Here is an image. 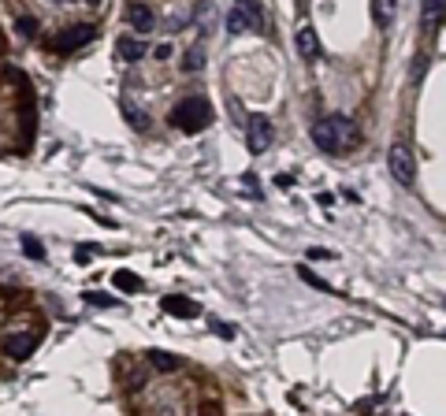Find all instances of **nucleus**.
<instances>
[{
  "instance_id": "20e7f679",
  "label": "nucleus",
  "mask_w": 446,
  "mask_h": 416,
  "mask_svg": "<svg viewBox=\"0 0 446 416\" xmlns=\"http://www.w3.org/2000/svg\"><path fill=\"white\" fill-rule=\"evenodd\" d=\"M97 38V26L93 23H78V26H63L60 34H52L49 38V49L52 52H75L82 45H89Z\"/></svg>"
},
{
  "instance_id": "f3484780",
  "label": "nucleus",
  "mask_w": 446,
  "mask_h": 416,
  "mask_svg": "<svg viewBox=\"0 0 446 416\" xmlns=\"http://www.w3.org/2000/svg\"><path fill=\"white\" fill-rule=\"evenodd\" d=\"M205 67V52L201 49H190L186 60H183V71H201Z\"/></svg>"
},
{
  "instance_id": "423d86ee",
  "label": "nucleus",
  "mask_w": 446,
  "mask_h": 416,
  "mask_svg": "<svg viewBox=\"0 0 446 416\" xmlns=\"http://www.w3.org/2000/svg\"><path fill=\"white\" fill-rule=\"evenodd\" d=\"M245 138H249V149H253V153H268V149H271V138H276V131H271V123H268V116H253Z\"/></svg>"
},
{
  "instance_id": "412c9836",
  "label": "nucleus",
  "mask_w": 446,
  "mask_h": 416,
  "mask_svg": "<svg viewBox=\"0 0 446 416\" xmlns=\"http://www.w3.org/2000/svg\"><path fill=\"white\" fill-rule=\"evenodd\" d=\"M126 119H131V127H138V131H149V119H145V112H138V108H126Z\"/></svg>"
},
{
  "instance_id": "b1692460",
  "label": "nucleus",
  "mask_w": 446,
  "mask_h": 416,
  "mask_svg": "<svg viewBox=\"0 0 446 416\" xmlns=\"http://www.w3.org/2000/svg\"><path fill=\"white\" fill-rule=\"evenodd\" d=\"M75 256H78V261H82V264H86V261H89V256H93V249H89V245H82V249H78V253H75Z\"/></svg>"
},
{
  "instance_id": "4468645a",
  "label": "nucleus",
  "mask_w": 446,
  "mask_h": 416,
  "mask_svg": "<svg viewBox=\"0 0 446 416\" xmlns=\"http://www.w3.org/2000/svg\"><path fill=\"white\" fill-rule=\"evenodd\" d=\"M212 19H216V4L212 0H201V4H197V15H194V26L201 34H208L212 30Z\"/></svg>"
},
{
  "instance_id": "6ab92c4d",
  "label": "nucleus",
  "mask_w": 446,
  "mask_h": 416,
  "mask_svg": "<svg viewBox=\"0 0 446 416\" xmlns=\"http://www.w3.org/2000/svg\"><path fill=\"white\" fill-rule=\"evenodd\" d=\"M15 30H19L23 38H34V34H38V19H34V15H23V19L15 23Z\"/></svg>"
},
{
  "instance_id": "0eeeda50",
  "label": "nucleus",
  "mask_w": 446,
  "mask_h": 416,
  "mask_svg": "<svg viewBox=\"0 0 446 416\" xmlns=\"http://www.w3.org/2000/svg\"><path fill=\"white\" fill-rule=\"evenodd\" d=\"M38 349V335H30V331H23V335H12L4 342V353L12 357V360H26Z\"/></svg>"
},
{
  "instance_id": "1a4fd4ad",
  "label": "nucleus",
  "mask_w": 446,
  "mask_h": 416,
  "mask_svg": "<svg viewBox=\"0 0 446 416\" xmlns=\"http://www.w3.org/2000/svg\"><path fill=\"white\" fill-rule=\"evenodd\" d=\"M126 19H131V26L138 34H149L153 23H157V19H153V8L149 4H131V8H126Z\"/></svg>"
},
{
  "instance_id": "f8f14e48",
  "label": "nucleus",
  "mask_w": 446,
  "mask_h": 416,
  "mask_svg": "<svg viewBox=\"0 0 446 416\" xmlns=\"http://www.w3.org/2000/svg\"><path fill=\"white\" fill-rule=\"evenodd\" d=\"M443 8H446V0H424V26L427 30H439L443 26Z\"/></svg>"
},
{
  "instance_id": "a878e982",
  "label": "nucleus",
  "mask_w": 446,
  "mask_h": 416,
  "mask_svg": "<svg viewBox=\"0 0 446 416\" xmlns=\"http://www.w3.org/2000/svg\"><path fill=\"white\" fill-rule=\"evenodd\" d=\"M8 52V38H4V30H0V56Z\"/></svg>"
},
{
  "instance_id": "6e6552de",
  "label": "nucleus",
  "mask_w": 446,
  "mask_h": 416,
  "mask_svg": "<svg viewBox=\"0 0 446 416\" xmlns=\"http://www.w3.org/2000/svg\"><path fill=\"white\" fill-rule=\"evenodd\" d=\"M160 309L168 312V316H179V320L197 316V305L190 301V298H179V294H171V298H160Z\"/></svg>"
},
{
  "instance_id": "4be33fe9",
  "label": "nucleus",
  "mask_w": 446,
  "mask_h": 416,
  "mask_svg": "<svg viewBox=\"0 0 446 416\" xmlns=\"http://www.w3.org/2000/svg\"><path fill=\"white\" fill-rule=\"evenodd\" d=\"M298 275H302V279H305V283H313V286H316V290H331V286H327V283L320 279V275H313V272H309V267H302V272H298Z\"/></svg>"
},
{
  "instance_id": "ddd939ff",
  "label": "nucleus",
  "mask_w": 446,
  "mask_h": 416,
  "mask_svg": "<svg viewBox=\"0 0 446 416\" xmlns=\"http://www.w3.org/2000/svg\"><path fill=\"white\" fill-rule=\"evenodd\" d=\"M149 360H153V368H157V372H175V368H183V357L164 353V349H153Z\"/></svg>"
},
{
  "instance_id": "9b49d317",
  "label": "nucleus",
  "mask_w": 446,
  "mask_h": 416,
  "mask_svg": "<svg viewBox=\"0 0 446 416\" xmlns=\"http://www.w3.org/2000/svg\"><path fill=\"white\" fill-rule=\"evenodd\" d=\"M298 52H302V60H313L316 52H320V41H316L313 26H302V30H298Z\"/></svg>"
},
{
  "instance_id": "dca6fc26",
  "label": "nucleus",
  "mask_w": 446,
  "mask_h": 416,
  "mask_svg": "<svg viewBox=\"0 0 446 416\" xmlns=\"http://www.w3.org/2000/svg\"><path fill=\"white\" fill-rule=\"evenodd\" d=\"M115 286L126 290V294H138L142 290V279H138V275H131V272H115Z\"/></svg>"
},
{
  "instance_id": "a211bd4d",
  "label": "nucleus",
  "mask_w": 446,
  "mask_h": 416,
  "mask_svg": "<svg viewBox=\"0 0 446 416\" xmlns=\"http://www.w3.org/2000/svg\"><path fill=\"white\" fill-rule=\"evenodd\" d=\"M82 298H86L89 305H104V309H115V305H120L115 298H108V294H101V290H86Z\"/></svg>"
},
{
  "instance_id": "bb28decb",
  "label": "nucleus",
  "mask_w": 446,
  "mask_h": 416,
  "mask_svg": "<svg viewBox=\"0 0 446 416\" xmlns=\"http://www.w3.org/2000/svg\"><path fill=\"white\" fill-rule=\"evenodd\" d=\"M89 4H101V0H89Z\"/></svg>"
},
{
  "instance_id": "2eb2a0df",
  "label": "nucleus",
  "mask_w": 446,
  "mask_h": 416,
  "mask_svg": "<svg viewBox=\"0 0 446 416\" xmlns=\"http://www.w3.org/2000/svg\"><path fill=\"white\" fill-rule=\"evenodd\" d=\"M372 8H376V23H379V26H383V30H387V26L394 23L398 0H372Z\"/></svg>"
},
{
  "instance_id": "9d476101",
  "label": "nucleus",
  "mask_w": 446,
  "mask_h": 416,
  "mask_svg": "<svg viewBox=\"0 0 446 416\" xmlns=\"http://www.w3.org/2000/svg\"><path fill=\"white\" fill-rule=\"evenodd\" d=\"M115 56H120L123 63H134V60L145 56V45L134 41V38H120V41H115Z\"/></svg>"
},
{
  "instance_id": "cd10ccee",
  "label": "nucleus",
  "mask_w": 446,
  "mask_h": 416,
  "mask_svg": "<svg viewBox=\"0 0 446 416\" xmlns=\"http://www.w3.org/2000/svg\"><path fill=\"white\" fill-rule=\"evenodd\" d=\"M56 4H67V0H56Z\"/></svg>"
},
{
  "instance_id": "393cba45",
  "label": "nucleus",
  "mask_w": 446,
  "mask_h": 416,
  "mask_svg": "<svg viewBox=\"0 0 446 416\" xmlns=\"http://www.w3.org/2000/svg\"><path fill=\"white\" fill-rule=\"evenodd\" d=\"M216 335H220V338H234V331L223 327V323H216Z\"/></svg>"
},
{
  "instance_id": "39448f33",
  "label": "nucleus",
  "mask_w": 446,
  "mask_h": 416,
  "mask_svg": "<svg viewBox=\"0 0 446 416\" xmlns=\"http://www.w3.org/2000/svg\"><path fill=\"white\" fill-rule=\"evenodd\" d=\"M387 164H390V175H394V179L402 182V186H413V182H416V164H413V153H409L402 142H398V145H390Z\"/></svg>"
},
{
  "instance_id": "f03ea898",
  "label": "nucleus",
  "mask_w": 446,
  "mask_h": 416,
  "mask_svg": "<svg viewBox=\"0 0 446 416\" xmlns=\"http://www.w3.org/2000/svg\"><path fill=\"white\" fill-rule=\"evenodd\" d=\"M168 119H171V127H179L183 134H201V131H208V123H212V108H208L205 97H186L171 108Z\"/></svg>"
},
{
  "instance_id": "aec40b11",
  "label": "nucleus",
  "mask_w": 446,
  "mask_h": 416,
  "mask_svg": "<svg viewBox=\"0 0 446 416\" xmlns=\"http://www.w3.org/2000/svg\"><path fill=\"white\" fill-rule=\"evenodd\" d=\"M23 253L30 256V261H45V249L34 242V238H23Z\"/></svg>"
},
{
  "instance_id": "f257e3e1",
  "label": "nucleus",
  "mask_w": 446,
  "mask_h": 416,
  "mask_svg": "<svg viewBox=\"0 0 446 416\" xmlns=\"http://www.w3.org/2000/svg\"><path fill=\"white\" fill-rule=\"evenodd\" d=\"M357 127H353V119H346V116H327L320 119V123L313 127V142L320 145L324 153H339L342 145H350V142H357Z\"/></svg>"
},
{
  "instance_id": "5701e85b",
  "label": "nucleus",
  "mask_w": 446,
  "mask_h": 416,
  "mask_svg": "<svg viewBox=\"0 0 446 416\" xmlns=\"http://www.w3.org/2000/svg\"><path fill=\"white\" fill-rule=\"evenodd\" d=\"M201 416H220V405H216V402H205V405H201Z\"/></svg>"
},
{
  "instance_id": "7ed1b4c3",
  "label": "nucleus",
  "mask_w": 446,
  "mask_h": 416,
  "mask_svg": "<svg viewBox=\"0 0 446 416\" xmlns=\"http://www.w3.org/2000/svg\"><path fill=\"white\" fill-rule=\"evenodd\" d=\"M223 26H227L231 38H242V34H249V30H260V26H264L260 0H234V8L227 12Z\"/></svg>"
}]
</instances>
